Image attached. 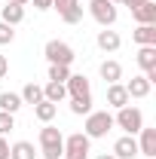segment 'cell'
<instances>
[{
  "label": "cell",
  "mask_w": 156,
  "mask_h": 159,
  "mask_svg": "<svg viewBox=\"0 0 156 159\" xmlns=\"http://www.w3.org/2000/svg\"><path fill=\"white\" fill-rule=\"evenodd\" d=\"M80 0H52V9H58V16L61 12H67V9H71V6H77Z\"/></svg>",
  "instance_id": "obj_28"
},
{
  "label": "cell",
  "mask_w": 156,
  "mask_h": 159,
  "mask_svg": "<svg viewBox=\"0 0 156 159\" xmlns=\"http://www.w3.org/2000/svg\"><path fill=\"white\" fill-rule=\"evenodd\" d=\"M12 129H16V116H12V113H3V110H0V135L6 138V135H9Z\"/></svg>",
  "instance_id": "obj_26"
},
{
  "label": "cell",
  "mask_w": 156,
  "mask_h": 159,
  "mask_svg": "<svg viewBox=\"0 0 156 159\" xmlns=\"http://www.w3.org/2000/svg\"><path fill=\"white\" fill-rule=\"evenodd\" d=\"M89 12H92V19L101 25V28H113L117 25V3H110V0H89Z\"/></svg>",
  "instance_id": "obj_6"
},
{
  "label": "cell",
  "mask_w": 156,
  "mask_h": 159,
  "mask_svg": "<svg viewBox=\"0 0 156 159\" xmlns=\"http://www.w3.org/2000/svg\"><path fill=\"white\" fill-rule=\"evenodd\" d=\"M86 3H89V0H86Z\"/></svg>",
  "instance_id": "obj_36"
},
{
  "label": "cell",
  "mask_w": 156,
  "mask_h": 159,
  "mask_svg": "<svg viewBox=\"0 0 156 159\" xmlns=\"http://www.w3.org/2000/svg\"><path fill=\"white\" fill-rule=\"evenodd\" d=\"M43 98L52 101V104H61V101L67 98V89H64V83H46V86H43Z\"/></svg>",
  "instance_id": "obj_21"
},
{
  "label": "cell",
  "mask_w": 156,
  "mask_h": 159,
  "mask_svg": "<svg viewBox=\"0 0 156 159\" xmlns=\"http://www.w3.org/2000/svg\"><path fill=\"white\" fill-rule=\"evenodd\" d=\"M98 74H101V80H104L107 86H110V83H119V80H122V64L113 61V58H104L98 64Z\"/></svg>",
  "instance_id": "obj_11"
},
{
  "label": "cell",
  "mask_w": 156,
  "mask_h": 159,
  "mask_svg": "<svg viewBox=\"0 0 156 159\" xmlns=\"http://www.w3.org/2000/svg\"><path fill=\"white\" fill-rule=\"evenodd\" d=\"M64 89H67V98H86V95H92V86H89V80L83 74H71L67 83H64Z\"/></svg>",
  "instance_id": "obj_8"
},
{
  "label": "cell",
  "mask_w": 156,
  "mask_h": 159,
  "mask_svg": "<svg viewBox=\"0 0 156 159\" xmlns=\"http://www.w3.org/2000/svg\"><path fill=\"white\" fill-rule=\"evenodd\" d=\"M113 156H117V159H135L138 156L135 135H122V138H117V144H113Z\"/></svg>",
  "instance_id": "obj_9"
},
{
  "label": "cell",
  "mask_w": 156,
  "mask_h": 159,
  "mask_svg": "<svg viewBox=\"0 0 156 159\" xmlns=\"http://www.w3.org/2000/svg\"><path fill=\"white\" fill-rule=\"evenodd\" d=\"M132 16H135L138 25H156V3L153 0H144L141 6L132 9Z\"/></svg>",
  "instance_id": "obj_13"
},
{
  "label": "cell",
  "mask_w": 156,
  "mask_h": 159,
  "mask_svg": "<svg viewBox=\"0 0 156 159\" xmlns=\"http://www.w3.org/2000/svg\"><path fill=\"white\" fill-rule=\"evenodd\" d=\"M95 159H117L113 153H101V156H95Z\"/></svg>",
  "instance_id": "obj_33"
},
{
  "label": "cell",
  "mask_w": 156,
  "mask_h": 159,
  "mask_svg": "<svg viewBox=\"0 0 156 159\" xmlns=\"http://www.w3.org/2000/svg\"><path fill=\"white\" fill-rule=\"evenodd\" d=\"M126 92H129V98H147V95H150L147 77H144V74H141V77H132L129 83H126Z\"/></svg>",
  "instance_id": "obj_15"
},
{
  "label": "cell",
  "mask_w": 156,
  "mask_h": 159,
  "mask_svg": "<svg viewBox=\"0 0 156 159\" xmlns=\"http://www.w3.org/2000/svg\"><path fill=\"white\" fill-rule=\"evenodd\" d=\"M9 3H16V6H28V0H9Z\"/></svg>",
  "instance_id": "obj_34"
},
{
  "label": "cell",
  "mask_w": 156,
  "mask_h": 159,
  "mask_svg": "<svg viewBox=\"0 0 156 159\" xmlns=\"http://www.w3.org/2000/svg\"><path fill=\"white\" fill-rule=\"evenodd\" d=\"M0 159H9V141L0 135Z\"/></svg>",
  "instance_id": "obj_30"
},
{
  "label": "cell",
  "mask_w": 156,
  "mask_h": 159,
  "mask_svg": "<svg viewBox=\"0 0 156 159\" xmlns=\"http://www.w3.org/2000/svg\"><path fill=\"white\" fill-rule=\"evenodd\" d=\"M40 156L43 159H61V153H64V135H61V129H55V125H43L40 129Z\"/></svg>",
  "instance_id": "obj_1"
},
{
  "label": "cell",
  "mask_w": 156,
  "mask_h": 159,
  "mask_svg": "<svg viewBox=\"0 0 156 159\" xmlns=\"http://www.w3.org/2000/svg\"><path fill=\"white\" fill-rule=\"evenodd\" d=\"M129 101H132V98H129V92H126V86H122V83H110V86H107V104H110L113 110L126 107Z\"/></svg>",
  "instance_id": "obj_12"
},
{
  "label": "cell",
  "mask_w": 156,
  "mask_h": 159,
  "mask_svg": "<svg viewBox=\"0 0 156 159\" xmlns=\"http://www.w3.org/2000/svg\"><path fill=\"white\" fill-rule=\"evenodd\" d=\"M138 156H147V159H156V129H141L138 132Z\"/></svg>",
  "instance_id": "obj_7"
},
{
  "label": "cell",
  "mask_w": 156,
  "mask_h": 159,
  "mask_svg": "<svg viewBox=\"0 0 156 159\" xmlns=\"http://www.w3.org/2000/svg\"><path fill=\"white\" fill-rule=\"evenodd\" d=\"M61 21H64V25H80V21H83V3L71 6L67 12H61Z\"/></svg>",
  "instance_id": "obj_25"
},
{
  "label": "cell",
  "mask_w": 156,
  "mask_h": 159,
  "mask_svg": "<svg viewBox=\"0 0 156 159\" xmlns=\"http://www.w3.org/2000/svg\"><path fill=\"white\" fill-rule=\"evenodd\" d=\"M110 3H119V0H110Z\"/></svg>",
  "instance_id": "obj_35"
},
{
  "label": "cell",
  "mask_w": 156,
  "mask_h": 159,
  "mask_svg": "<svg viewBox=\"0 0 156 159\" xmlns=\"http://www.w3.org/2000/svg\"><path fill=\"white\" fill-rule=\"evenodd\" d=\"M55 113H58V104H52V101H46V98L40 101V104H34V116H37L43 125H46V122H52Z\"/></svg>",
  "instance_id": "obj_18"
},
{
  "label": "cell",
  "mask_w": 156,
  "mask_h": 159,
  "mask_svg": "<svg viewBox=\"0 0 156 159\" xmlns=\"http://www.w3.org/2000/svg\"><path fill=\"white\" fill-rule=\"evenodd\" d=\"M19 95H21V104H40V101H43V86H37V83H28Z\"/></svg>",
  "instance_id": "obj_22"
},
{
  "label": "cell",
  "mask_w": 156,
  "mask_h": 159,
  "mask_svg": "<svg viewBox=\"0 0 156 159\" xmlns=\"http://www.w3.org/2000/svg\"><path fill=\"white\" fill-rule=\"evenodd\" d=\"M132 40L138 46H156V25H138L132 31Z\"/></svg>",
  "instance_id": "obj_14"
},
{
  "label": "cell",
  "mask_w": 156,
  "mask_h": 159,
  "mask_svg": "<svg viewBox=\"0 0 156 159\" xmlns=\"http://www.w3.org/2000/svg\"><path fill=\"white\" fill-rule=\"evenodd\" d=\"M0 21H6V25H21L25 21V6H16V3H9V6H3L0 9Z\"/></svg>",
  "instance_id": "obj_19"
},
{
  "label": "cell",
  "mask_w": 156,
  "mask_h": 159,
  "mask_svg": "<svg viewBox=\"0 0 156 159\" xmlns=\"http://www.w3.org/2000/svg\"><path fill=\"white\" fill-rule=\"evenodd\" d=\"M113 125H119L126 135H138L141 129H144V113L132 107V104H126V107H119L117 116H113Z\"/></svg>",
  "instance_id": "obj_3"
},
{
  "label": "cell",
  "mask_w": 156,
  "mask_h": 159,
  "mask_svg": "<svg viewBox=\"0 0 156 159\" xmlns=\"http://www.w3.org/2000/svg\"><path fill=\"white\" fill-rule=\"evenodd\" d=\"M43 55H46V61L49 64H74V58H77V52H74V46L71 43H64V40H49L46 46H43Z\"/></svg>",
  "instance_id": "obj_4"
},
{
  "label": "cell",
  "mask_w": 156,
  "mask_h": 159,
  "mask_svg": "<svg viewBox=\"0 0 156 159\" xmlns=\"http://www.w3.org/2000/svg\"><path fill=\"white\" fill-rule=\"evenodd\" d=\"M9 159H37V150L31 141H16L9 144Z\"/></svg>",
  "instance_id": "obj_16"
},
{
  "label": "cell",
  "mask_w": 156,
  "mask_h": 159,
  "mask_svg": "<svg viewBox=\"0 0 156 159\" xmlns=\"http://www.w3.org/2000/svg\"><path fill=\"white\" fill-rule=\"evenodd\" d=\"M113 129V113L107 110H92L86 113V125H83V135L89 141H98V138H107V132Z\"/></svg>",
  "instance_id": "obj_2"
},
{
  "label": "cell",
  "mask_w": 156,
  "mask_h": 159,
  "mask_svg": "<svg viewBox=\"0 0 156 159\" xmlns=\"http://www.w3.org/2000/svg\"><path fill=\"white\" fill-rule=\"evenodd\" d=\"M119 3H122V6H129V9H135V6H141V3H144V0H119Z\"/></svg>",
  "instance_id": "obj_32"
},
{
  "label": "cell",
  "mask_w": 156,
  "mask_h": 159,
  "mask_svg": "<svg viewBox=\"0 0 156 159\" xmlns=\"http://www.w3.org/2000/svg\"><path fill=\"white\" fill-rule=\"evenodd\" d=\"M0 110L16 116V113L21 110V95L19 92H3V95H0Z\"/></svg>",
  "instance_id": "obj_20"
},
{
  "label": "cell",
  "mask_w": 156,
  "mask_h": 159,
  "mask_svg": "<svg viewBox=\"0 0 156 159\" xmlns=\"http://www.w3.org/2000/svg\"><path fill=\"white\" fill-rule=\"evenodd\" d=\"M95 43H98V49H101V52H117L119 46H122V37H119L117 31H110V28H104V31H98Z\"/></svg>",
  "instance_id": "obj_10"
},
{
  "label": "cell",
  "mask_w": 156,
  "mask_h": 159,
  "mask_svg": "<svg viewBox=\"0 0 156 159\" xmlns=\"http://www.w3.org/2000/svg\"><path fill=\"white\" fill-rule=\"evenodd\" d=\"M28 3H34V9H37V12H46V9H52V0H28Z\"/></svg>",
  "instance_id": "obj_29"
},
{
  "label": "cell",
  "mask_w": 156,
  "mask_h": 159,
  "mask_svg": "<svg viewBox=\"0 0 156 159\" xmlns=\"http://www.w3.org/2000/svg\"><path fill=\"white\" fill-rule=\"evenodd\" d=\"M89 153H92V141L83 132L64 135V153H61V159H89Z\"/></svg>",
  "instance_id": "obj_5"
},
{
  "label": "cell",
  "mask_w": 156,
  "mask_h": 159,
  "mask_svg": "<svg viewBox=\"0 0 156 159\" xmlns=\"http://www.w3.org/2000/svg\"><path fill=\"white\" fill-rule=\"evenodd\" d=\"M135 61H138V67H141L144 74L153 70V67H156V46H141L138 55H135Z\"/></svg>",
  "instance_id": "obj_17"
},
{
  "label": "cell",
  "mask_w": 156,
  "mask_h": 159,
  "mask_svg": "<svg viewBox=\"0 0 156 159\" xmlns=\"http://www.w3.org/2000/svg\"><path fill=\"white\" fill-rule=\"evenodd\" d=\"M12 40H16V28L6 25V21H0V46H9Z\"/></svg>",
  "instance_id": "obj_27"
},
{
  "label": "cell",
  "mask_w": 156,
  "mask_h": 159,
  "mask_svg": "<svg viewBox=\"0 0 156 159\" xmlns=\"http://www.w3.org/2000/svg\"><path fill=\"white\" fill-rule=\"evenodd\" d=\"M71 113H77V116L92 113V95H86V98H71Z\"/></svg>",
  "instance_id": "obj_23"
},
{
  "label": "cell",
  "mask_w": 156,
  "mask_h": 159,
  "mask_svg": "<svg viewBox=\"0 0 156 159\" xmlns=\"http://www.w3.org/2000/svg\"><path fill=\"white\" fill-rule=\"evenodd\" d=\"M9 74V61H6V55H0V80Z\"/></svg>",
  "instance_id": "obj_31"
},
{
  "label": "cell",
  "mask_w": 156,
  "mask_h": 159,
  "mask_svg": "<svg viewBox=\"0 0 156 159\" xmlns=\"http://www.w3.org/2000/svg\"><path fill=\"white\" fill-rule=\"evenodd\" d=\"M71 67L67 64H49V83H67Z\"/></svg>",
  "instance_id": "obj_24"
}]
</instances>
